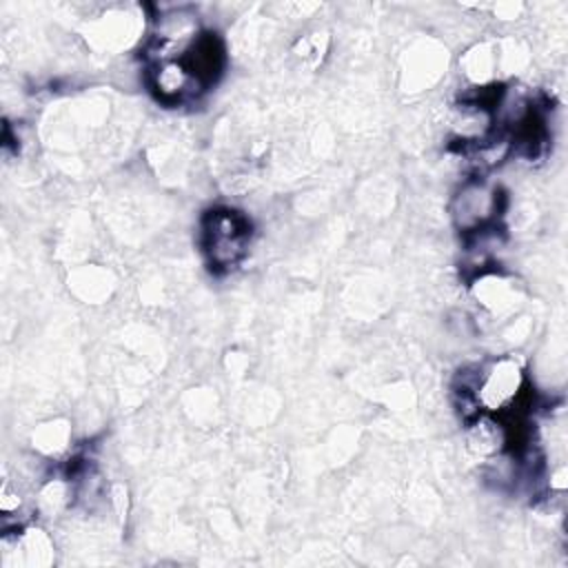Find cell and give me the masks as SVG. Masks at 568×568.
I'll list each match as a JSON object with an SVG mask.
<instances>
[{
  "label": "cell",
  "instance_id": "obj_5",
  "mask_svg": "<svg viewBox=\"0 0 568 568\" xmlns=\"http://www.w3.org/2000/svg\"><path fill=\"white\" fill-rule=\"evenodd\" d=\"M186 67L193 71V75L204 84H213L217 75L224 69V44L217 38V33L202 31L197 40L189 47V51L182 55Z\"/></svg>",
  "mask_w": 568,
  "mask_h": 568
},
{
  "label": "cell",
  "instance_id": "obj_2",
  "mask_svg": "<svg viewBox=\"0 0 568 568\" xmlns=\"http://www.w3.org/2000/svg\"><path fill=\"white\" fill-rule=\"evenodd\" d=\"M526 393L524 366L517 357L504 355L486 366H477L475 402L481 413L501 415Z\"/></svg>",
  "mask_w": 568,
  "mask_h": 568
},
{
  "label": "cell",
  "instance_id": "obj_4",
  "mask_svg": "<svg viewBox=\"0 0 568 568\" xmlns=\"http://www.w3.org/2000/svg\"><path fill=\"white\" fill-rule=\"evenodd\" d=\"M149 87L155 98L169 106L195 100L206 89L182 58L149 64Z\"/></svg>",
  "mask_w": 568,
  "mask_h": 568
},
{
  "label": "cell",
  "instance_id": "obj_1",
  "mask_svg": "<svg viewBox=\"0 0 568 568\" xmlns=\"http://www.w3.org/2000/svg\"><path fill=\"white\" fill-rule=\"evenodd\" d=\"M251 222L231 209H213L202 222V246L215 271L233 268L246 253Z\"/></svg>",
  "mask_w": 568,
  "mask_h": 568
},
{
  "label": "cell",
  "instance_id": "obj_3",
  "mask_svg": "<svg viewBox=\"0 0 568 568\" xmlns=\"http://www.w3.org/2000/svg\"><path fill=\"white\" fill-rule=\"evenodd\" d=\"M501 200L504 193L499 191V186L479 178H470L462 184L450 204L455 226L470 235L497 224Z\"/></svg>",
  "mask_w": 568,
  "mask_h": 568
}]
</instances>
